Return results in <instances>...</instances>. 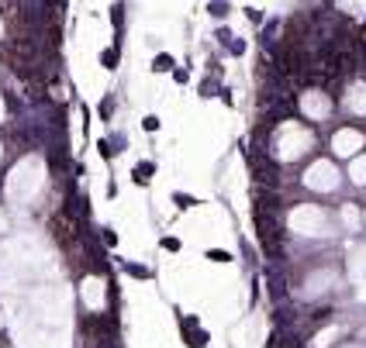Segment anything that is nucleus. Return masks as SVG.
Segmentation results:
<instances>
[{
  "mask_svg": "<svg viewBox=\"0 0 366 348\" xmlns=\"http://www.w3.org/2000/svg\"><path fill=\"white\" fill-rule=\"evenodd\" d=\"M142 128H145V131H159V118H145Z\"/></svg>",
  "mask_w": 366,
  "mask_h": 348,
  "instance_id": "f257e3e1",
  "label": "nucleus"
},
{
  "mask_svg": "<svg viewBox=\"0 0 366 348\" xmlns=\"http://www.w3.org/2000/svg\"><path fill=\"white\" fill-rule=\"evenodd\" d=\"M245 52V42H242V38H232V55H242Z\"/></svg>",
  "mask_w": 366,
  "mask_h": 348,
  "instance_id": "f03ea898",
  "label": "nucleus"
}]
</instances>
